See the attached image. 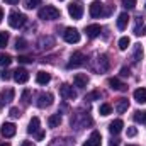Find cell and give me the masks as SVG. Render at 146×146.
I'll return each instance as SVG.
<instances>
[{
  "instance_id": "ac0fdd59",
  "label": "cell",
  "mask_w": 146,
  "mask_h": 146,
  "mask_svg": "<svg viewBox=\"0 0 146 146\" xmlns=\"http://www.w3.org/2000/svg\"><path fill=\"white\" fill-rule=\"evenodd\" d=\"M134 100L138 104H146V88H136L134 90Z\"/></svg>"
},
{
  "instance_id": "ee69618b",
  "label": "cell",
  "mask_w": 146,
  "mask_h": 146,
  "mask_svg": "<svg viewBox=\"0 0 146 146\" xmlns=\"http://www.w3.org/2000/svg\"><path fill=\"white\" fill-rule=\"evenodd\" d=\"M117 145H119V139H114V141L110 143V146H117Z\"/></svg>"
},
{
  "instance_id": "5bb4252c",
  "label": "cell",
  "mask_w": 146,
  "mask_h": 146,
  "mask_svg": "<svg viewBox=\"0 0 146 146\" xmlns=\"http://www.w3.org/2000/svg\"><path fill=\"white\" fill-rule=\"evenodd\" d=\"M100 31H102V27H100L99 24H90V26L85 27V33H87L88 37H97L100 34Z\"/></svg>"
},
{
  "instance_id": "5b68a950",
  "label": "cell",
  "mask_w": 146,
  "mask_h": 146,
  "mask_svg": "<svg viewBox=\"0 0 146 146\" xmlns=\"http://www.w3.org/2000/svg\"><path fill=\"white\" fill-rule=\"evenodd\" d=\"M85 63V56H83V53H80V51H76V53H73L72 56H70V61H68V65H66V68H78V66H82Z\"/></svg>"
},
{
  "instance_id": "836d02e7",
  "label": "cell",
  "mask_w": 146,
  "mask_h": 146,
  "mask_svg": "<svg viewBox=\"0 0 146 146\" xmlns=\"http://www.w3.org/2000/svg\"><path fill=\"white\" fill-rule=\"evenodd\" d=\"M27 48V42L24 39H17L15 41V49H26Z\"/></svg>"
},
{
  "instance_id": "f6af8a7d",
  "label": "cell",
  "mask_w": 146,
  "mask_h": 146,
  "mask_svg": "<svg viewBox=\"0 0 146 146\" xmlns=\"http://www.w3.org/2000/svg\"><path fill=\"white\" fill-rule=\"evenodd\" d=\"M2 19H3V10L0 9V22H2Z\"/></svg>"
},
{
  "instance_id": "2e32d148",
  "label": "cell",
  "mask_w": 146,
  "mask_h": 146,
  "mask_svg": "<svg viewBox=\"0 0 146 146\" xmlns=\"http://www.w3.org/2000/svg\"><path fill=\"white\" fill-rule=\"evenodd\" d=\"M12 99H14V90H12V88H7V90H3V92L0 94V107H2L3 104L10 102Z\"/></svg>"
},
{
  "instance_id": "f546056e",
  "label": "cell",
  "mask_w": 146,
  "mask_h": 146,
  "mask_svg": "<svg viewBox=\"0 0 146 146\" xmlns=\"http://www.w3.org/2000/svg\"><path fill=\"white\" fill-rule=\"evenodd\" d=\"M39 3H41V0H26L24 2V7L26 9H36Z\"/></svg>"
},
{
  "instance_id": "d590c367",
  "label": "cell",
  "mask_w": 146,
  "mask_h": 146,
  "mask_svg": "<svg viewBox=\"0 0 146 146\" xmlns=\"http://www.w3.org/2000/svg\"><path fill=\"white\" fill-rule=\"evenodd\" d=\"M17 61L19 63H33V58H29V56H19Z\"/></svg>"
},
{
  "instance_id": "6da1fadb",
  "label": "cell",
  "mask_w": 146,
  "mask_h": 146,
  "mask_svg": "<svg viewBox=\"0 0 146 146\" xmlns=\"http://www.w3.org/2000/svg\"><path fill=\"white\" fill-rule=\"evenodd\" d=\"M37 15H39V19H42V21H56V19H60L61 14H60V10H58L56 7H53V5H46V7L39 9Z\"/></svg>"
},
{
  "instance_id": "bcb514c9",
  "label": "cell",
  "mask_w": 146,
  "mask_h": 146,
  "mask_svg": "<svg viewBox=\"0 0 146 146\" xmlns=\"http://www.w3.org/2000/svg\"><path fill=\"white\" fill-rule=\"evenodd\" d=\"M141 34H146V26L143 27V33H141Z\"/></svg>"
},
{
  "instance_id": "4fadbf2b",
  "label": "cell",
  "mask_w": 146,
  "mask_h": 146,
  "mask_svg": "<svg viewBox=\"0 0 146 146\" xmlns=\"http://www.w3.org/2000/svg\"><path fill=\"white\" fill-rule=\"evenodd\" d=\"M73 82H75V85H76V87L83 88V87H87V85H88V76H87L85 73H76V75L73 76Z\"/></svg>"
},
{
  "instance_id": "8d00e7d4",
  "label": "cell",
  "mask_w": 146,
  "mask_h": 146,
  "mask_svg": "<svg viewBox=\"0 0 146 146\" xmlns=\"http://www.w3.org/2000/svg\"><path fill=\"white\" fill-rule=\"evenodd\" d=\"M10 117H21V110L17 107H12L10 109Z\"/></svg>"
},
{
  "instance_id": "9a60e30c",
  "label": "cell",
  "mask_w": 146,
  "mask_h": 146,
  "mask_svg": "<svg viewBox=\"0 0 146 146\" xmlns=\"http://www.w3.org/2000/svg\"><path fill=\"white\" fill-rule=\"evenodd\" d=\"M127 22H129V15H127V12L119 14V17H117V29L124 31V29L127 27Z\"/></svg>"
},
{
  "instance_id": "8992f818",
  "label": "cell",
  "mask_w": 146,
  "mask_h": 146,
  "mask_svg": "<svg viewBox=\"0 0 146 146\" xmlns=\"http://www.w3.org/2000/svg\"><path fill=\"white\" fill-rule=\"evenodd\" d=\"M53 104V95L51 94H41L39 97H37V102L36 106L39 109H44V107H49Z\"/></svg>"
},
{
  "instance_id": "ffe728a7",
  "label": "cell",
  "mask_w": 146,
  "mask_h": 146,
  "mask_svg": "<svg viewBox=\"0 0 146 146\" xmlns=\"http://www.w3.org/2000/svg\"><path fill=\"white\" fill-rule=\"evenodd\" d=\"M143 58V46L141 44H136V48H134V53H133V56H131V61L136 65L139 60Z\"/></svg>"
},
{
  "instance_id": "74e56055",
  "label": "cell",
  "mask_w": 146,
  "mask_h": 146,
  "mask_svg": "<svg viewBox=\"0 0 146 146\" xmlns=\"http://www.w3.org/2000/svg\"><path fill=\"white\" fill-rule=\"evenodd\" d=\"M136 134H138V129H136V127H129V129H127V136H129V138H134Z\"/></svg>"
},
{
  "instance_id": "8fae6325",
  "label": "cell",
  "mask_w": 146,
  "mask_h": 146,
  "mask_svg": "<svg viewBox=\"0 0 146 146\" xmlns=\"http://www.w3.org/2000/svg\"><path fill=\"white\" fill-rule=\"evenodd\" d=\"M100 145H102V136H100L99 131H94L90 134V138L83 143V146H100Z\"/></svg>"
},
{
  "instance_id": "e575fe53",
  "label": "cell",
  "mask_w": 146,
  "mask_h": 146,
  "mask_svg": "<svg viewBox=\"0 0 146 146\" xmlns=\"http://www.w3.org/2000/svg\"><path fill=\"white\" fill-rule=\"evenodd\" d=\"M99 97H100L99 92H92V94H88V95L85 97V100H95V99H99Z\"/></svg>"
},
{
  "instance_id": "52a82bcc",
  "label": "cell",
  "mask_w": 146,
  "mask_h": 146,
  "mask_svg": "<svg viewBox=\"0 0 146 146\" xmlns=\"http://www.w3.org/2000/svg\"><path fill=\"white\" fill-rule=\"evenodd\" d=\"M60 94H61V97L66 99V100H73V99H76V92L73 90V87L66 85V83L60 87Z\"/></svg>"
},
{
  "instance_id": "7dc6e473",
  "label": "cell",
  "mask_w": 146,
  "mask_h": 146,
  "mask_svg": "<svg viewBox=\"0 0 146 146\" xmlns=\"http://www.w3.org/2000/svg\"><path fill=\"white\" fill-rule=\"evenodd\" d=\"M0 146H10V145H9V143H2Z\"/></svg>"
},
{
  "instance_id": "4316f807",
  "label": "cell",
  "mask_w": 146,
  "mask_h": 146,
  "mask_svg": "<svg viewBox=\"0 0 146 146\" xmlns=\"http://www.w3.org/2000/svg\"><path fill=\"white\" fill-rule=\"evenodd\" d=\"M99 112H100V115H109V114H112V106L110 104H102Z\"/></svg>"
},
{
  "instance_id": "cb8c5ba5",
  "label": "cell",
  "mask_w": 146,
  "mask_h": 146,
  "mask_svg": "<svg viewBox=\"0 0 146 146\" xmlns=\"http://www.w3.org/2000/svg\"><path fill=\"white\" fill-rule=\"evenodd\" d=\"M99 68H100V72H107L109 70V60H107L106 54L99 56Z\"/></svg>"
},
{
  "instance_id": "4dcf8cb0",
  "label": "cell",
  "mask_w": 146,
  "mask_h": 146,
  "mask_svg": "<svg viewBox=\"0 0 146 146\" xmlns=\"http://www.w3.org/2000/svg\"><path fill=\"white\" fill-rule=\"evenodd\" d=\"M29 97H31V90H24L22 92V97H21L22 106H29Z\"/></svg>"
},
{
  "instance_id": "44dd1931",
  "label": "cell",
  "mask_w": 146,
  "mask_h": 146,
  "mask_svg": "<svg viewBox=\"0 0 146 146\" xmlns=\"http://www.w3.org/2000/svg\"><path fill=\"white\" fill-rule=\"evenodd\" d=\"M60 124H61V115L60 114H53V115L48 117V126L49 127H58Z\"/></svg>"
},
{
  "instance_id": "d4e9b609",
  "label": "cell",
  "mask_w": 146,
  "mask_h": 146,
  "mask_svg": "<svg viewBox=\"0 0 146 146\" xmlns=\"http://www.w3.org/2000/svg\"><path fill=\"white\" fill-rule=\"evenodd\" d=\"M129 44H131V39L127 36H124V37L119 39V49H121V51H126V49L129 48Z\"/></svg>"
},
{
  "instance_id": "e0dca14e",
  "label": "cell",
  "mask_w": 146,
  "mask_h": 146,
  "mask_svg": "<svg viewBox=\"0 0 146 146\" xmlns=\"http://www.w3.org/2000/svg\"><path fill=\"white\" fill-rule=\"evenodd\" d=\"M122 126H124V122H122L121 119H115V121H112L109 124V131L112 134H119V133L122 131Z\"/></svg>"
},
{
  "instance_id": "d6a6232c",
  "label": "cell",
  "mask_w": 146,
  "mask_h": 146,
  "mask_svg": "<svg viewBox=\"0 0 146 146\" xmlns=\"http://www.w3.org/2000/svg\"><path fill=\"white\" fill-rule=\"evenodd\" d=\"M9 42V34L7 33H0V48H5Z\"/></svg>"
},
{
  "instance_id": "ab89813d",
  "label": "cell",
  "mask_w": 146,
  "mask_h": 146,
  "mask_svg": "<svg viewBox=\"0 0 146 146\" xmlns=\"http://www.w3.org/2000/svg\"><path fill=\"white\" fill-rule=\"evenodd\" d=\"M34 136H36V139H37V141H41V139L44 138V131H41V129H39V131H37L36 134H34Z\"/></svg>"
},
{
  "instance_id": "b9f144b4",
  "label": "cell",
  "mask_w": 146,
  "mask_h": 146,
  "mask_svg": "<svg viewBox=\"0 0 146 146\" xmlns=\"http://www.w3.org/2000/svg\"><path fill=\"white\" fill-rule=\"evenodd\" d=\"M3 2H5V3H10V5H14V3H17L19 0H3Z\"/></svg>"
},
{
  "instance_id": "603a6c76",
  "label": "cell",
  "mask_w": 146,
  "mask_h": 146,
  "mask_svg": "<svg viewBox=\"0 0 146 146\" xmlns=\"http://www.w3.org/2000/svg\"><path fill=\"white\" fill-rule=\"evenodd\" d=\"M127 109H129V102H127V99H119V102H117V106H115V110H117L119 114H124Z\"/></svg>"
},
{
  "instance_id": "484cf974",
  "label": "cell",
  "mask_w": 146,
  "mask_h": 146,
  "mask_svg": "<svg viewBox=\"0 0 146 146\" xmlns=\"http://www.w3.org/2000/svg\"><path fill=\"white\" fill-rule=\"evenodd\" d=\"M143 33V17L139 15V17H136V26H134V34L136 36H139Z\"/></svg>"
},
{
  "instance_id": "1f68e13d",
  "label": "cell",
  "mask_w": 146,
  "mask_h": 146,
  "mask_svg": "<svg viewBox=\"0 0 146 146\" xmlns=\"http://www.w3.org/2000/svg\"><path fill=\"white\" fill-rule=\"evenodd\" d=\"M121 2H122V7L127 9V10H131V9L136 7V0H121Z\"/></svg>"
},
{
  "instance_id": "d6986e66",
  "label": "cell",
  "mask_w": 146,
  "mask_h": 146,
  "mask_svg": "<svg viewBox=\"0 0 146 146\" xmlns=\"http://www.w3.org/2000/svg\"><path fill=\"white\" fill-rule=\"evenodd\" d=\"M49 80H51V75L46 72H37L36 75V82L39 85H46V83H49Z\"/></svg>"
},
{
  "instance_id": "f35d334b",
  "label": "cell",
  "mask_w": 146,
  "mask_h": 146,
  "mask_svg": "<svg viewBox=\"0 0 146 146\" xmlns=\"http://www.w3.org/2000/svg\"><path fill=\"white\" fill-rule=\"evenodd\" d=\"M0 78L2 80H9L10 78V72H0Z\"/></svg>"
},
{
  "instance_id": "7bdbcfd3",
  "label": "cell",
  "mask_w": 146,
  "mask_h": 146,
  "mask_svg": "<svg viewBox=\"0 0 146 146\" xmlns=\"http://www.w3.org/2000/svg\"><path fill=\"white\" fill-rule=\"evenodd\" d=\"M21 146H34V145H33L31 141H22V145H21Z\"/></svg>"
},
{
  "instance_id": "3957f363",
  "label": "cell",
  "mask_w": 146,
  "mask_h": 146,
  "mask_svg": "<svg viewBox=\"0 0 146 146\" xmlns=\"http://www.w3.org/2000/svg\"><path fill=\"white\" fill-rule=\"evenodd\" d=\"M68 14H70V17L73 19H82V15H83V3L80 2V0H75L72 2L70 5H68Z\"/></svg>"
},
{
  "instance_id": "30bf717a",
  "label": "cell",
  "mask_w": 146,
  "mask_h": 146,
  "mask_svg": "<svg viewBox=\"0 0 146 146\" xmlns=\"http://www.w3.org/2000/svg\"><path fill=\"white\" fill-rule=\"evenodd\" d=\"M12 76H14V80H15L17 83H26V82L29 80V72L24 70V68H17Z\"/></svg>"
},
{
  "instance_id": "83f0119b",
  "label": "cell",
  "mask_w": 146,
  "mask_h": 146,
  "mask_svg": "<svg viewBox=\"0 0 146 146\" xmlns=\"http://www.w3.org/2000/svg\"><path fill=\"white\" fill-rule=\"evenodd\" d=\"M12 63L10 54H0V66H9Z\"/></svg>"
},
{
  "instance_id": "7c38bea8",
  "label": "cell",
  "mask_w": 146,
  "mask_h": 146,
  "mask_svg": "<svg viewBox=\"0 0 146 146\" xmlns=\"http://www.w3.org/2000/svg\"><path fill=\"white\" fill-rule=\"evenodd\" d=\"M109 87L112 88V90H119V92L127 90V85H126V83H122L119 78H109Z\"/></svg>"
},
{
  "instance_id": "9c48e42d",
  "label": "cell",
  "mask_w": 146,
  "mask_h": 146,
  "mask_svg": "<svg viewBox=\"0 0 146 146\" xmlns=\"http://www.w3.org/2000/svg\"><path fill=\"white\" fill-rule=\"evenodd\" d=\"M15 131H17V127H15V124H12V122H3V126H2V129H0V133H2L3 138H12V136L15 134Z\"/></svg>"
},
{
  "instance_id": "7402d4cb",
  "label": "cell",
  "mask_w": 146,
  "mask_h": 146,
  "mask_svg": "<svg viewBox=\"0 0 146 146\" xmlns=\"http://www.w3.org/2000/svg\"><path fill=\"white\" fill-rule=\"evenodd\" d=\"M37 131H39V117H33L31 122H29L27 133H29V134H36Z\"/></svg>"
},
{
  "instance_id": "f1b7e54d",
  "label": "cell",
  "mask_w": 146,
  "mask_h": 146,
  "mask_svg": "<svg viewBox=\"0 0 146 146\" xmlns=\"http://www.w3.org/2000/svg\"><path fill=\"white\" fill-rule=\"evenodd\" d=\"M134 121H136V122H146V110L145 112L136 110V112H134Z\"/></svg>"
},
{
  "instance_id": "60d3db41",
  "label": "cell",
  "mask_w": 146,
  "mask_h": 146,
  "mask_svg": "<svg viewBox=\"0 0 146 146\" xmlns=\"http://www.w3.org/2000/svg\"><path fill=\"white\" fill-rule=\"evenodd\" d=\"M121 75L122 76H129V68H122L121 70Z\"/></svg>"
},
{
  "instance_id": "c3c4849f",
  "label": "cell",
  "mask_w": 146,
  "mask_h": 146,
  "mask_svg": "<svg viewBox=\"0 0 146 146\" xmlns=\"http://www.w3.org/2000/svg\"><path fill=\"white\" fill-rule=\"evenodd\" d=\"M127 146H138V145H127Z\"/></svg>"
},
{
  "instance_id": "7a4b0ae2",
  "label": "cell",
  "mask_w": 146,
  "mask_h": 146,
  "mask_svg": "<svg viewBox=\"0 0 146 146\" xmlns=\"http://www.w3.org/2000/svg\"><path fill=\"white\" fill-rule=\"evenodd\" d=\"M7 21H9V26H10V27L19 29V27H22V26L26 24V15L21 14V12H10Z\"/></svg>"
},
{
  "instance_id": "ba28073f",
  "label": "cell",
  "mask_w": 146,
  "mask_h": 146,
  "mask_svg": "<svg viewBox=\"0 0 146 146\" xmlns=\"http://www.w3.org/2000/svg\"><path fill=\"white\" fill-rule=\"evenodd\" d=\"M104 5H102V2L100 0H94L92 3H90V9H88V12H90V15L92 17H99V15H102L104 14Z\"/></svg>"
},
{
  "instance_id": "277c9868",
  "label": "cell",
  "mask_w": 146,
  "mask_h": 146,
  "mask_svg": "<svg viewBox=\"0 0 146 146\" xmlns=\"http://www.w3.org/2000/svg\"><path fill=\"white\" fill-rule=\"evenodd\" d=\"M63 39H65L68 44H76V42L80 41V33H78V29H75V27H66L65 33H63Z\"/></svg>"
}]
</instances>
